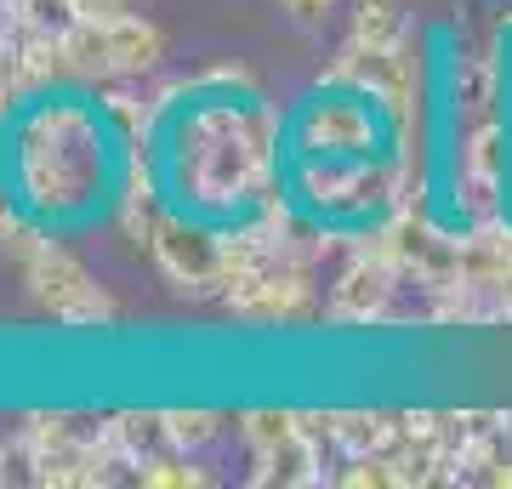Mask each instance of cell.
Instances as JSON below:
<instances>
[{
	"mask_svg": "<svg viewBox=\"0 0 512 489\" xmlns=\"http://www.w3.org/2000/svg\"><path fill=\"white\" fill-rule=\"evenodd\" d=\"M109 444L126 467H143L154 455L177 450L171 427H165V410H120V416H109Z\"/></svg>",
	"mask_w": 512,
	"mask_h": 489,
	"instance_id": "obj_9",
	"label": "cell"
},
{
	"mask_svg": "<svg viewBox=\"0 0 512 489\" xmlns=\"http://www.w3.org/2000/svg\"><path fill=\"white\" fill-rule=\"evenodd\" d=\"M285 143L291 154H319V160H376L399 148V131L370 91L319 80V91L302 97V109L285 120Z\"/></svg>",
	"mask_w": 512,
	"mask_h": 489,
	"instance_id": "obj_4",
	"label": "cell"
},
{
	"mask_svg": "<svg viewBox=\"0 0 512 489\" xmlns=\"http://www.w3.org/2000/svg\"><path fill=\"white\" fill-rule=\"evenodd\" d=\"M131 478L148 484V489H205L211 484V472L194 467V450H165V455H154V461H143Z\"/></svg>",
	"mask_w": 512,
	"mask_h": 489,
	"instance_id": "obj_11",
	"label": "cell"
},
{
	"mask_svg": "<svg viewBox=\"0 0 512 489\" xmlns=\"http://www.w3.org/2000/svg\"><path fill=\"white\" fill-rule=\"evenodd\" d=\"M348 40H353V46H365V52H399L404 40H410L404 0H353Z\"/></svg>",
	"mask_w": 512,
	"mask_h": 489,
	"instance_id": "obj_10",
	"label": "cell"
},
{
	"mask_svg": "<svg viewBox=\"0 0 512 489\" xmlns=\"http://www.w3.org/2000/svg\"><path fill=\"white\" fill-rule=\"evenodd\" d=\"M74 23L69 0H12V29L18 35H63Z\"/></svg>",
	"mask_w": 512,
	"mask_h": 489,
	"instance_id": "obj_13",
	"label": "cell"
},
{
	"mask_svg": "<svg viewBox=\"0 0 512 489\" xmlns=\"http://www.w3.org/2000/svg\"><path fill=\"white\" fill-rule=\"evenodd\" d=\"M57 46H63L69 80H86V86H103V80H143V74L160 69V57H165L160 23L137 18V12H120V18H109V23L74 18Z\"/></svg>",
	"mask_w": 512,
	"mask_h": 489,
	"instance_id": "obj_5",
	"label": "cell"
},
{
	"mask_svg": "<svg viewBox=\"0 0 512 489\" xmlns=\"http://www.w3.org/2000/svg\"><path fill=\"white\" fill-rule=\"evenodd\" d=\"M165 427H171V444L177 450H200V444H211L222 433V416L194 404V410H165Z\"/></svg>",
	"mask_w": 512,
	"mask_h": 489,
	"instance_id": "obj_15",
	"label": "cell"
},
{
	"mask_svg": "<svg viewBox=\"0 0 512 489\" xmlns=\"http://www.w3.org/2000/svg\"><path fill=\"white\" fill-rule=\"evenodd\" d=\"M0 6H12V0H0Z\"/></svg>",
	"mask_w": 512,
	"mask_h": 489,
	"instance_id": "obj_18",
	"label": "cell"
},
{
	"mask_svg": "<svg viewBox=\"0 0 512 489\" xmlns=\"http://www.w3.org/2000/svg\"><path fill=\"white\" fill-rule=\"evenodd\" d=\"M256 472H251V484L262 489H313V484H325V450H319V438L302 427V433H291L285 444H274V450H262L251 455Z\"/></svg>",
	"mask_w": 512,
	"mask_h": 489,
	"instance_id": "obj_8",
	"label": "cell"
},
{
	"mask_svg": "<svg viewBox=\"0 0 512 489\" xmlns=\"http://www.w3.org/2000/svg\"><path fill=\"white\" fill-rule=\"evenodd\" d=\"M0 251H6V256L23 268V285H29V296H35L40 308L52 313L57 325H69V330H92V325L109 330L114 319H120L114 296L97 285L92 268H86V262H80V256H74L40 217H29V211H23L18 228L0 239Z\"/></svg>",
	"mask_w": 512,
	"mask_h": 489,
	"instance_id": "obj_3",
	"label": "cell"
},
{
	"mask_svg": "<svg viewBox=\"0 0 512 489\" xmlns=\"http://www.w3.org/2000/svg\"><path fill=\"white\" fill-rule=\"evenodd\" d=\"M274 6L296 23V29H308V35H319V29L336 18V0H274Z\"/></svg>",
	"mask_w": 512,
	"mask_h": 489,
	"instance_id": "obj_16",
	"label": "cell"
},
{
	"mask_svg": "<svg viewBox=\"0 0 512 489\" xmlns=\"http://www.w3.org/2000/svg\"><path fill=\"white\" fill-rule=\"evenodd\" d=\"M285 114L262 97H217L188 91V103L154 126L165 194L200 217H251L256 205L285 188Z\"/></svg>",
	"mask_w": 512,
	"mask_h": 489,
	"instance_id": "obj_1",
	"label": "cell"
},
{
	"mask_svg": "<svg viewBox=\"0 0 512 489\" xmlns=\"http://www.w3.org/2000/svg\"><path fill=\"white\" fill-rule=\"evenodd\" d=\"M74 6V18H92V23H109L126 12V0H69Z\"/></svg>",
	"mask_w": 512,
	"mask_h": 489,
	"instance_id": "obj_17",
	"label": "cell"
},
{
	"mask_svg": "<svg viewBox=\"0 0 512 489\" xmlns=\"http://www.w3.org/2000/svg\"><path fill=\"white\" fill-rule=\"evenodd\" d=\"M291 433H302V416H296V410H245V416H239V438H245L251 455L285 444Z\"/></svg>",
	"mask_w": 512,
	"mask_h": 489,
	"instance_id": "obj_12",
	"label": "cell"
},
{
	"mask_svg": "<svg viewBox=\"0 0 512 489\" xmlns=\"http://www.w3.org/2000/svg\"><path fill=\"white\" fill-rule=\"evenodd\" d=\"M154 268L188 296H222V273H228V228H217V217L200 211H165L154 239H148Z\"/></svg>",
	"mask_w": 512,
	"mask_h": 489,
	"instance_id": "obj_6",
	"label": "cell"
},
{
	"mask_svg": "<svg viewBox=\"0 0 512 489\" xmlns=\"http://www.w3.org/2000/svg\"><path fill=\"white\" fill-rule=\"evenodd\" d=\"M399 279L404 268L393 262L387 251H376V245H359L353 251V262L342 273H336V285H330V319L336 325H370V319H382L387 308H393V296H399Z\"/></svg>",
	"mask_w": 512,
	"mask_h": 489,
	"instance_id": "obj_7",
	"label": "cell"
},
{
	"mask_svg": "<svg viewBox=\"0 0 512 489\" xmlns=\"http://www.w3.org/2000/svg\"><path fill=\"white\" fill-rule=\"evenodd\" d=\"M188 91H217V97H262V80H256L245 63H211V69L188 74Z\"/></svg>",
	"mask_w": 512,
	"mask_h": 489,
	"instance_id": "obj_14",
	"label": "cell"
},
{
	"mask_svg": "<svg viewBox=\"0 0 512 489\" xmlns=\"http://www.w3.org/2000/svg\"><path fill=\"white\" fill-rule=\"evenodd\" d=\"M120 171L126 148L109 131L97 97L86 103L74 91H40L12 114V154L0 160V177L12 200L46 228L80 222L97 205H109L120 194Z\"/></svg>",
	"mask_w": 512,
	"mask_h": 489,
	"instance_id": "obj_2",
	"label": "cell"
}]
</instances>
